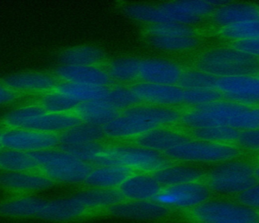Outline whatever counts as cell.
I'll return each mask as SVG.
<instances>
[{
  "label": "cell",
  "instance_id": "cell-1",
  "mask_svg": "<svg viewBox=\"0 0 259 223\" xmlns=\"http://www.w3.org/2000/svg\"><path fill=\"white\" fill-rule=\"evenodd\" d=\"M185 131L228 126L240 131L259 128V106L222 100L199 107L182 109L178 125Z\"/></svg>",
  "mask_w": 259,
  "mask_h": 223
},
{
  "label": "cell",
  "instance_id": "cell-2",
  "mask_svg": "<svg viewBox=\"0 0 259 223\" xmlns=\"http://www.w3.org/2000/svg\"><path fill=\"white\" fill-rule=\"evenodd\" d=\"M182 109L139 103L120 112L103 127L107 140L131 141L136 137L160 127L178 125Z\"/></svg>",
  "mask_w": 259,
  "mask_h": 223
},
{
  "label": "cell",
  "instance_id": "cell-3",
  "mask_svg": "<svg viewBox=\"0 0 259 223\" xmlns=\"http://www.w3.org/2000/svg\"><path fill=\"white\" fill-rule=\"evenodd\" d=\"M193 67L217 78L258 76L259 59L231 46L214 47L199 53Z\"/></svg>",
  "mask_w": 259,
  "mask_h": 223
},
{
  "label": "cell",
  "instance_id": "cell-4",
  "mask_svg": "<svg viewBox=\"0 0 259 223\" xmlns=\"http://www.w3.org/2000/svg\"><path fill=\"white\" fill-rule=\"evenodd\" d=\"M164 154L131 141L105 143L94 166L119 165L135 172L154 173L171 163Z\"/></svg>",
  "mask_w": 259,
  "mask_h": 223
},
{
  "label": "cell",
  "instance_id": "cell-5",
  "mask_svg": "<svg viewBox=\"0 0 259 223\" xmlns=\"http://www.w3.org/2000/svg\"><path fill=\"white\" fill-rule=\"evenodd\" d=\"M255 165L239 158L218 163L205 173L204 181L213 195L237 196L258 182Z\"/></svg>",
  "mask_w": 259,
  "mask_h": 223
},
{
  "label": "cell",
  "instance_id": "cell-6",
  "mask_svg": "<svg viewBox=\"0 0 259 223\" xmlns=\"http://www.w3.org/2000/svg\"><path fill=\"white\" fill-rule=\"evenodd\" d=\"M33 154L38 172L55 183L83 184L92 167L59 147Z\"/></svg>",
  "mask_w": 259,
  "mask_h": 223
},
{
  "label": "cell",
  "instance_id": "cell-7",
  "mask_svg": "<svg viewBox=\"0 0 259 223\" xmlns=\"http://www.w3.org/2000/svg\"><path fill=\"white\" fill-rule=\"evenodd\" d=\"M164 154L172 162L218 164L240 158L243 151L237 145L221 144L191 137Z\"/></svg>",
  "mask_w": 259,
  "mask_h": 223
},
{
  "label": "cell",
  "instance_id": "cell-8",
  "mask_svg": "<svg viewBox=\"0 0 259 223\" xmlns=\"http://www.w3.org/2000/svg\"><path fill=\"white\" fill-rule=\"evenodd\" d=\"M193 220L203 223L259 222V212L237 201L209 199L187 212Z\"/></svg>",
  "mask_w": 259,
  "mask_h": 223
},
{
  "label": "cell",
  "instance_id": "cell-9",
  "mask_svg": "<svg viewBox=\"0 0 259 223\" xmlns=\"http://www.w3.org/2000/svg\"><path fill=\"white\" fill-rule=\"evenodd\" d=\"M213 193L204 181L164 187L155 201L169 210L190 211L211 199Z\"/></svg>",
  "mask_w": 259,
  "mask_h": 223
},
{
  "label": "cell",
  "instance_id": "cell-10",
  "mask_svg": "<svg viewBox=\"0 0 259 223\" xmlns=\"http://www.w3.org/2000/svg\"><path fill=\"white\" fill-rule=\"evenodd\" d=\"M59 134L29 128H5L2 133L3 149L36 153L59 147Z\"/></svg>",
  "mask_w": 259,
  "mask_h": 223
},
{
  "label": "cell",
  "instance_id": "cell-11",
  "mask_svg": "<svg viewBox=\"0 0 259 223\" xmlns=\"http://www.w3.org/2000/svg\"><path fill=\"white\" fill-rule=\"evenodd\" d=\"M91 210L78 194L68 198L44 201L36 198L33 217L46 220L66 222L80 219Z\"/></svg>",
  "mask_w": 259,
  "mask_h": 223
},
{
  "label": "cell",
  "instance_id": "cell-12",
  "mask_svg": "<svg viewBox=\"0 0 259 223\" xmlns=\"http://www.w3.org/2000/svg\"><path fill=\"white\" fill-rule=\"evenodd\" d=\"M214 89L225 100L259 106V78L257 76L218 78Z\"/></svg>",
  "mask_w": 259,
  "mask_h": 223
},
{
  "label": "cell",
  "instance_id": "cell-13",
  "mask_svg": "<svg viewBox=\"0 0 259 223\" xmlns=\"http://www.w3.org/2000/svg\"><path fill=\"white\" fill-rule=\"evenodd\" d=\"M141 103L183 109L184 92L179 85H157L137 82L131 85Z\"/></svg>",
  "mask_w": 259,
  "mask_h": 223
},
{
  "label": "cell",
  "instance_id": "cell-14",
  "mask_svg": "<svg viewBox=\"0 0 259 223\" xmlns=\"http://www.w3.org/2000/svg\"><path fill=\"white\" fill-rule=\"evenodd\" d=\"M184 70L181 64L169 59H141L138 82L157 85H178Z\"/></svg>",
  "mask_w": 259,
  "mask_h": 223
},
{
  "label": "cell",
  "instance_id": "cell-15",
  "mask_svg": "<svg viewBox=\"0 0 259 223\" xmlns=\"http://www.w3.org/2000/svg\"><path fill=\"white\" fill-rule=\"evenodd\" d=\"M54 75L62 82L103 88H109L114 85L105 65H61L55 70Z\"/></svg>",
  "mask_w": 259,
  "mask_h": 223
},
{
  "label": "cell",
  "instance_id": "cell-16",
  "mask_svg": "<svg viewBox=\"0 0 259 223\" xmlns=\"http://www.w3.org/2000/svg\"><path fill=\"white\" fill-rule=\"evenodd\" d=\"M108 213L115 217L138 221L160 220L167 217L170 210L155 200L122 201L108 209Z\"/></svg>",
  "mask_w": 259,
  "mask_h": 223
},
{
  "label": "cell",
  "instance_id": "cell-17",
  "mask_svg": "<svg viewBox=\"0 0 259 223\" xmlns=\"http://www.w3.org/2000/svg\"><path fill=\"white\" fill-rule=\"evenodd\" d=\"M190 138L191 137L187 131L179 125H172L151 130L131 142L151 151L164 154Z\"/></svg>",
  "mask_w": 259,
  "mask_h": 223
},
{
  "label": "cell",
  "instance_id": "cell-18",
  "mask_svg": "<svg viewBox=\"0 0 259 223\" xmlns=\"http://www.w3.org/2000/svg\"><path fill=\"white\" fill-rule=\"evenodd\" d=\"M259 19V8L255 3L228 1L216 8L208 20L216 30L245 21Z\"/></svg>",
  "mask_w": 259,
  "mask_h": 223
},
{
  "label": "cell",
  "instance_id": "cell-19",
  "mask_svg": "<svg viewBox=\"0 0 259 223\" xmlns=\"http://www.w3.org/2000/svg\"><path fill=\"white\" fill-rule=\"evenodd\" d=\"M54 74L28 72L14 75L3 79L2 83L18 94H44L53 91L59 84Z\"/></svg>",
  "mask_w": 259,
  "mask_h": 223
},
{
  "label": "cell",
  "instance_id": "cell-20",
  "mask_svg": "<svg viewBox=\"0 0 259 223\" xmlns=\"http://www.w3.org/2000/svg\"><path fill=\"white\" fill-rule=\"evenodd\" d=\"M56 183L38 171L6 172L0 174V187L9 192L30 194L47 190Z\"/></svg>",
  "mask_w": 259,
  "mask_h": 223
},
{
  "label": "cell",
  "instance_id": "cell-21",
  "mask_svg": "<svg viewBox=\"0 0 259 223\" xmlns=\"http://www.w3.org/2000/svg\"><path fill=\"white\" fill-rule=\"evenodd\" d=\"M162 187L152 173L134 172L118 189L124 201L155 200Z\"/></svg>",
  "mask_w": 259,
  "mask_h": 223
},
{
  "label": "cell",
  "instance_id": "cell-22",
  "mask_svg": "<svg viewBox=\"0 0 259 223\" xmlns=\"http://www.w3.org/2000/svg\"><path fill=\"white\" fill-rule=\"evenodd\" d=\"M206 172L191 163L171 162L153 174L161 187L204 181Z\"/></svg>",
  "mask_w": 259,
  "mask_h": 223
},
{
  "label": "cell",
  "instance_id": "cell-23",
  "mask_svg": "<svg viewBox=\"0 0 259 223\" xmlns=\"http://www.w3.org/2000/svg\"><path fill=\"white\" fill-rule=\"evenodd\" d=\"M134 172L119 165L93 166L83 184L90 189H118Z\"/></svg>",
  "mask_w": 259,
  "mask_h": 223
},
{
  "label": "cell",
  "instance_id": "cell-24",
  "mask_svg": "<svg viewBox=\"0 0 259 223\" xmlns=\"http://www.w3.org/2000/svg\"><path fill=\"white\" fill-rule=\"evenodd\" d=\"M82 122L75 113H52L44 112L27 123L24 128L60 134Z\"/></svg>",
  "mask_w": 259,
  "mask_h": 223
},
{
  "label": "cell",
  "instance_id": "cell-25",
  "mask_svg": "<svg viewBox=\"0 0 259 223\" xmlns=\"http://www.w3.org/2000/svg\"><path fill=\"white\" fill-rule=\"evenodd\" d=\"M147 44L164 53H184L196 50L202 43L200 34L191 36L146 35Z\"/></svg>",
  "mask_w": 259,
  "mask_h": 223
},
{
  "label": "cell",
  "instance_id": "cell-26",
  "mask_svg": "<svg viewBox=\"0 0 259 223\" xmlns=\"http://www.w3.org/2000/svg\"><path fill=\"white\" fill-rule=\"evenodd\" d=\"M107 140L103 127L80 122L59 134V148Z\"/></svg>",
  "mask_w": 259,
  "mask_h": 223
},
{
  "label": "cell",
  "instance_id": "cell-27",
  "mask_svg": "<svg viewBox=\"0 0 259 223\" xmlns=\"http://www.w3.org/2000/svg\"><path fill=\"white\" fill-rule=\"evenodd\" d=\"M141 59L119 57L105 63V68L114 85H131L139 81Z\"/></svg>",
  "mask_w": 259,
  "mask_h": 223
},
{
  "label": "cell",
  "instance_id": "cell-28",
  "mask_svg": "<svg viewBox=\"0 0 259 223\" xmlns=\"http://www.w3.org/2000/svg\"><path fill=\"white\" fill-rule=\"evenodd\" d=\"M119 113L104 100L80 103L74 112L82 122L103 128L113 120Z\"/></svg>",
  "mask_w": 259,
  "mask_h": 223
},
{
  "label": "cell",
  "instance_id": "cell-29",
  "mask_svg": "<svg viewBox=\"0 0 259 223\" xmlns=\"http://www.w3.org/2000/svg\"><path fill=\"white\" fill-rule=\"evenodd\" d=\"M62 65H103L106 54L100 47L94 45L76 46L64 50L60 55Z\"/></svg>",
  "mask_w": 259,
  "mask_h": 223
},
{
  "label": "cell",
  "instance_id": "cell-30",
  "mask_svg": "<svg viewBox=\"0 0 259 223\" xmlns=\"http://www.w3.org/2000/svg\"><path fill=\"white\" fill-rule=\"evenodd\" d=\"M109 88L60 82L55 91L83 103L104 100Z\"/></svg>",
  "mask_w": 259,
  "mask_h": 223
},
{
  "label": "cell",
  "instance_id": "cell-31",
  "mask_svg": "<svg viewBox=\"0 0 259 223\" xmlns=\"http://www.w3.org/2000/svg\"><path fill=\"white\" fill-rule=\"evenodd\" d=\"M91 212L108 210L124 201L118 189H90L78 193Z\"/></svg>",
  "mask_w": 259,
  "mask_h": 223
},
{
  "label": "cell",
  "instance_id": "cell-32",
  "mask_svg": "<svg viewBox=\"0 0 259 223\" xmlns=\"http://www.w3.org/2000/svg\"><path fill=\"white\" fill-rule=\"evenodd\" d=\"M0 169L6 172L37 171L33 153L14 150H0Z\"/></svg>",
  "mask_w": 259,
  "mask_h": 223
},
{
  "label": "cell",
  "instance_id": "cell-33",
  "mask_svg": "<svg viewBox=\"0 0 259 223\" xmlns=\"http://www.w3.org/2000/svg\"><path fill=\"white\" fill-rule=\"evenodd\" d=\"M193 138L221 143L236 145L240 131L228 126H212L187 131Z\"/></svg>",
  "mask_w": 259,
  "mask_h": 223
},
{
  "label": "cell",
  "instance_id": "cell-34",
  "mask_svg": "<svg viewBox=\"0 0 259 223\" xmlns=\"http://www.w3.org/2000/svg\"><path fill=\"white\" fill-rule=\"evenodd\" d=\"M222 39L231 43L259 39V19L245 21L216 30Z\"/></svg>",
  "mask_w": 259,
  "mask_h": 223
},
{
  "label": "cell",
  "instance_id": "cell-35",
  "mask_svg": "<svg viewBox=\"0 0 259 223\" xmlns=\"http://www.w3.org/2000/svg\"><path fill=\"white\" fill-rule=\"evenodd\" d=\"M35 103L44 111L52 113H74L80 103L56 91L41 94Z\"/></svg>",
  "mask_w": 259,
  "mask_h": 223
},
{
  "label": "cell",
  "instance_id": "cell-36",
  "mask_svg": "<svg viewBox=\"0 0 259 223\" xmlns=\"http://www.w3.org/2000/svg\"><path fill=\"white\" fill-rule=\"evenodd\" d=\"M104 101L121 112L141 103L129 85H113L108 88Z\"/></svg>",
  "mask_w": 259,
  "mask_h": 223
},
{
  "label": "cell",
  "instance_id": "cell-37",
  "mask_svg": "<svg viewBox=\"0 0 259 223\" xmlns=\"http://www.w3.org/2000/svg\"><path fill=\"white\" fill-rule=\"evenodd\" d=\"M217 79V77L192 66L184 68L178 85L184 90L214 88Z\"/></svg>",
  "mask_w": 259,
  "mask_h": 223
},
{
  "label": "cell",
  "instance_id": "cell-38",
  "mask_svg": "<svg viewBox=\"0 0 259 223\" xmlns=\"http://www.w3.org/2000/svg\"><path fill=\"white\" fill-rule=\"evenodd\" d=\"M44 112L37 103L27 105L11 112L5 116L3 125L5 128H24L31 119Z\"/></svg>",
  "mask_w": 259,
  "mask_h": 223
},
{
  "label": "cell",
  "instance_id": "cell-39",
  "mask_svg": "<svg viewBox=\"0 0 259 223\" xmlns=\"http://www.w3.org/2000/svg\"><path fill=\"white\" fill-rule=\"evenodd\" d=\"M222 100L225 99L214 88L185 90L183 109L199 107Z\"/></svg>",
  "mask_w": 259,
  "mask_h": 223
},
{
  "label": "cell",
  "instance_id": "cell-40",
  "mask_svg": "<svg viewBox=\"0 0 259 223\" xmlns=\"http://www.w3.org/2000/svg\"><path fill=\"white\" fill-rule=\"evenodd\" d=\"M197 28L194 26L178 23L155 24L146 26L145 35H155V36H191L199 35Z\"/></svg>",
  "mask_w": 259,
  "mask_h": 223
},
{
  "label": "cell",
  "instance_id": "cell-41",
  "mask_svg": "<svg viewBox=\"0 0 259 223\" xmlns=\"http://www.w3.org/2000/svg\"><path fill=\"white\" fill-rule=\"evenodd\" d=\"M106 141L96 142V143H84V144L74 145V146H66L60 148L71 155L75 157L78 160L94 166L102 150L104 147Z\"/></svg>",
  "mask_w": 259,
  "mask_h": 223
},
{
  "label": "cell",
  "instance_id": "cell-42",
  "mask_svg": "<svg viewBox=\"0 0 259 223\" xmlns=\"http://www.w3.org/2000/svg\"><path fill=\"white\" fill-rule=\"evenodd\" d=\"M236 145L243 151L259 152V128L240 131Z\"/></svg>",
  "mask_w": 259,
  "mask_h": 223
},
{
  "label": "cell",
  "instance_id": "cell-43",
  "mask_svg": "<svg viewBox=\"0 0 259 223\" xmlns=\"http://www.w3.org/2000/svg\"><path fill=\"white\" fill-rule=\"evenodd\" d=\"M235 201L259 212V181L236 196Z\"/></svg>",
  "mask_w": 259,
  "mask_h": 223
},
{
  "label": "cell",
  "instance_id": "cell-44",
  "mask_svg": "<svg viewBox=\"0 0 259 223\" xmlns=\"http://www.w3.org/2000/svg\"><path fill=\"white\" fill-rule=\"evenodd\" d=\"M230 46L259 59V39L231 43Z\"/></svg>",
  "mask_w": 259,
  "mask_h": 223
},
{
  "label": "cell",
  "instance_id": "cell-45",
  "mask_svg": "<svg viewBox=\"0 0 259 223\" xmlns=\"http://www.w3.org/2000/svg\"><path fill=\"white\" fill-rule=\"evenodd\" d=\"M19 94L12 91L9 88L0 83V105L9 104L15 101Z\"/></svg>",
  "mask_w": 259,
  "mask_h": 223
},
{
  "label": "cell",
  "instance_id": "cell-46",
  "mask_svg": "<svg viewBox=\"0 0 259 223\" xmlns=\"http://www.w3.org/2000/svg\"><path fill=\"white\" fill-rule=\"evenodd\" d=\"M255 175H256V178H258L259 181V164L256 165L255 167Z\"/></svg>",
  "mask_w": 259,
  "mask_h": 223
},
{
  "label": "cell",
  "instance_id": "cell-47",
  "mask_svg": "<svg viewBox=\"0 0 259 223\" xmlns=\"http://www.w3.org/2000/svg\"><path fill=\"white\" fill-rule=\"evenodd\" d=\"M257 6H258V7L259 8V3H258V4H257Z\"/></svg>",
  "mask_w": 259,
  "mask_h": 223
},
{
  "label": "cell",
  "instance_id": "cell-48",
  "mask_svg": "<svg viewBox=\"0 0 259 223\" xmlns=\"http://www.w3.org/2000/svg\"><path fill=\"white\" fill-rule=\"evenodd\" d=\"M258 76V77L259 78V74H258V76Z\"/></svg>",
  "mask_w": 259,
  "mask_h": 223
}]
</instances>
